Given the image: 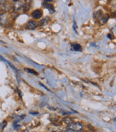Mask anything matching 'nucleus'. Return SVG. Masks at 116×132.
<instances>
[{
    "mask_svg": "<svg viewBox=\"0 0 116 132\" xmlns=\"http://www.w3.org/2000/svg\"><path fill=\"white\" fill-rule=\"evenodd\" d=\"M12 11L15 12L18 14L21 12H23L24 8V3L25 1H12Z\"/></svg>",
    "mask_w": 116,
    "mask_h": 132,
    "instance_id": "f257e3e1",
    "label": "nucleus"
},
{
    "mask_svg": "<svg viewBox=\"0 0 116 132\" xmlns=\"http://www.w3.org/2000/svg\"><path fill=\"white\" fill-rule=\"evenodd\" d=\"M12 10V3L9 1H4L3 3L0 6L1 12L8 13Z\"/></svg>",
    "mask_w": 116,
    "mask_h": 132,
    "instance_id": "f03ea898",
    "label": "nucleus"
},
{
    "mask_svg": "<svg viewBox=\"0 0 116 132\" xmlns=\"http://www.w3.org/2000/svg\"><path fill=\"white\" fill-rule=\"evenodd\" d=\"M84 128V125L81 123L79 122H76V123H72L70 125L67 126L66 129L67 130H72V131H82Z\"/></svg>",
    "mask_w": 116,
    "mask_h": 132,
    "instance_id": "7ed1b4c3",
    "label": "nucleus"
},
{
    "mask_svg": "<svg viewBox=\"0 0 116 132\" xmlns=\"http://www.w3.org/2000/svg\"><path fill=\"white\" fill-rule=\"evenodd\" d=\"M9 18L7 13L1 12L0 13V26L1 27H5L9 24Z\"/></svg>",
    "mask_w": 116,
    "mask_h": 132,
    "instance_id": "20e7f679",
    "label": "nucleus"
},
{
    "mask_svg": "<svg viewBox=\"0 0 116 132\" xmlns=\"http://www.w3.org/2000/svg\"><path fill=\"white\" fill-rule=\"evenodd\" d=\"M43 15V12L40 9H36L35 10L32 11V17L35 20H39L41 19Z\"/></svg>",
    "mask_w": 116,
    "mask_h": 132,
    "instance_id": "39448f33",
    "label": "nucleus"
},
{
    "mask_svg": "<svg viewBox=\"0 0 116 132\" xmlns=\"http://www.w3.org/2000/svg\"><path fill=\"white\" fill-rule=\"evenodd\" d=\"M39 22H38L35 21V20H29L28 22L27 23L26 25V29L27 30H35L37 28H38L39 26Z\"/></svg>",
    "mask_w": 116,
    "mask_h": 132,
    "instance_id": "423d86ee",
    "label": "nucleus"
},
{
    "mask_svg": "<svg viewBox=\"0 0 116 132\" xmlns=\"http://www.w3.org/2000/svg\"><path fill=\"white\" fill-rule=\"evenodd\" d=\"M110 18V15L108 14H106L105 15H102L101 18L98 20L99 24L100 25H104L107 23V22L108 21Z\"/></svg>",
    "mask_w": 116,
    "mask_h": 132,
    "instance_id": "0eeeda50",
    "label": "nucleus"
},
{
    "mask_svg": "<svg viewBox=\"0 0 116 132\" xmlns=\"http://www.w3.org/2000/svg\"><path fill=\"white\" fill-rule=\"evenodd\" d=\"M32 7V1H25L24 3V8H23V12H28Z\"/></svg>",
    "mask_w": 116,
    "mask_h": 132,
    "instance_id": "6e6552de",
    "label": "nucleus"
},
{
    "mask_svg": "<svg viewBox=\"0 0 116 132\" xmlns=\"http://www.w3.org/2000/svg\"><path fill=\"white\" fill-rule=\"evenodd\" d=\"M73 122H74L73 118H72L71 117H69V116L64 117V118L62 119V123L67 126L70 125V124H71V123H72Z\"/></svg>",
    "mask_w": 116,
    "mask_h": 132,
    "instance_id": "1a4fd4ad",
    "label": "nucleus"
},
{
    "mask_svg": "<svg viewBox=\"0 0 116 132\" xmlns=\"http://www.w3.org/2000/svg\"><path fill=\"white\" fill-rule=\"evenodd\" d=\"M43 6L45 7V8H47L48 10H49V12H51V13H53V12H55V9H54V6H53L52 4L50 3H47V2H43Z\"/></svg>",
    "mask_w": 116,
    "mask_h": 132,
    "instance_id": "9d476101",
    "label": "nucleus"
},
{
    "mask_svg": "<svg viewBox=\"0 0 116 132\" xmlns=\"http://www.w3.org/2000/svg\"><path fill=\"white\" fill-rule=\"evenodd\" d=\"M103 15V12L101 10H98L93 13V18L95 20H99Z\"/></svg>",
    "mask_w": 116,
    "mask_h": 132,
    "instance_id": "9b49d317",
    "label": "nucleus"
},
{
    "mask_svg": "<svg viewBox=\"0 0 116 132\" xmlns=\"http://www.w3.org/2000/svg\"><path fill=\"white\" fill-rule=\"evenodd\" d=\"M49 21H50V18L49 17H45V18H42V20H40L39 25H40L41 26H44V25H47L49 22Z\"/></svg>",
    "mask_w": 116,
    "mask_h": 132,
    "instance_id": "f8f14e48",
    "label": "nucleus"
},
{
    "mask_svg": "<svg viewBox=\"0 0 116 132\" xmlns=\"http://www.w3.org/2000/svg\"><path fill=\"white\" fill-rule=\"evenodd\" d=\"M71 46H72V50L75 51H82V46H81L79 43H72Z\"/></svg>",
    "mask_w": 116,
    "mask_h": 132,
    "instance_id": "ddd939ff",
    "label": "nucleus"
},
{
    "mask_svg": "<svg viewBox=\"0 0 116 132\" xmlns=\"http://www.w3.org/2000/svg\"><path fill=\"white\" fill-rule=\"evenodd\" d=\"M18 14L16 13L14 11H11L10 13H9V20H14L16 18H17Z\"/></svg>",
    "mask_w": 116,
    "mask_h": 132,
    "instance_id": "4468645a",
    "label": "nucleus"
},
{
    "mask_svg": "<svg viewBox=\"0 0 116 132\" xmlns=\"http://www.w3.org/2000/svg\"><path fill=\"white\" fill-rule=\"evenodd\" d=\"M25 71H27L29 73H30V74H33V75H37V72L36 71H35L34 69H29V68H25Z\"/></svg>",
    "mask_w": 116,
    "mask_h": 132,
    "instance_id": "2eb2a0df",
    "label": "nucleus"
},
{
    "mask_svg": "<svg viewBox=\"0 0 116 132\" xmlns=\"http://www.w3.org/2000/svg\"><path fill=\"white\" fill-rule=\"evenodd\" d=\"M14 130H19V129L21 128V125L20 124H18V123H14V125H13Z\"/></svg>",
    "mask_w": 116,
    "mask_h": 132,
    "instance_id": "dca6fc26",
    "label": "nucleus"
},
{
    "mask_svg": "<svg viewBox=\"0 0 116 132\" xmlns=\"http://www.w3.org/2000/svg\"><path fill=\"white\" fill-rule=\"evenodd\" d=\"M7 122L6 121H4L1 124H0V127H1V129H4V128H5V126H7Z\"/></svg>",
    "mask_w": 116,
    "mask_h": 132,
    "instance_id": "f3484780",
    "label": "nucleus"
},
{
    "mask_svg": "<svg viewBox=\"0 0 116 132\" xmlns=\"http://www.w3.org/2000/svg\"><path fill=\"white\" fill-rule=\"evenodd\" d=\"M65 132H84V131L82 130V131H72V130H67V129H66Z\"/></svg>",
    "mask_w": 116,
    "mask_h": 132,
    "instance_id": "a211bd4d",
    "label": "nucleus"
},
{
    "mask_svg": "<svg viewBox=\"0 0 116 132\" xmlns=\"http://www.w3.org/2000/svg\"><path fill=\"white\" fill-rule=\"evenodd\" d=\"M76 25H76V22H75V21H74V26H73V27H74V29H75V32H76Z\"/></svg>",
    "mask_w": 116,
    "mask_h": 132,
    "instance_id": "6ab92c4d",
    "label": "nucleus"
},
{
    "mask_svg": "<svg viewBox=\"0 0 116 132\" xmlns=\"http://www.w3.org/2000/svg\"><path fill=\"white\" fill-rule=\"evenodd\" d=\"M30 113H31V114H33V115H37V114H39L38 113H32V112H30Z\"/></svg>",
    "mask_w": 116,
    "mask_h": 132,
    "instance_id": "aec40b11",
    "label": "nucleus"
},
{
    "mask_svg": "<svg viewBox=\"0 0 116 132\" xmlns=\"http://www.w3.org/2000/svg\"><path fill=\"white\" fill-rule=\"evenodd\" d=\"M3 0H0V6H1V5H2V4L3 3Z\"/></svg>",
    "mask_w": 116,
    "mask_h": 132,
    "instance_id": "412c9836",
    "label": "nucleus"
},
{
    "mask_svg": "<svg viewBox=\"0 0 116 132\" xmlns=\"http://www.w3.org/2000/svg\"><path fill=\"white\" fill-rule=\"evenodd\" d=\"M24 132H29V131H27V130H26V131H24Z\"/></svg>",
    "mask_w": 116,
    "mask_h": 132,
    "instance_id": "4be33fe9",
    "label": "nucleus"
},
{
    "mask_svg": "<svg viewBox=\"0 0 116 132\" xmlns=\"http://www.w3.org/2000/svg\"><path fill=\"white\" fill-rule=\"evenodd\" d=\"M0 13H1V11H0Z\"/></svg>",
    "mask_w": 116,
    "mask_h": 132,
    "instance_id": "5701e85b",
    "label": "nucleus"
}]
</instances>
